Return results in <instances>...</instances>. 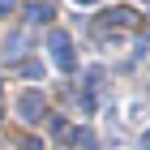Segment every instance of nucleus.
<instances>
[{"instance_id":"nucleus-1","label":"nucleus","mask_w":150,"mask_h":150,"mask_svg":"<svg viewBox=\"0 0 150 150\" xmlns=\"http://www.w3.org/2000/svg\"><path fill=\"white\" fill-rule=\"evenodd\" d=\"M47 52H52V64H56L60 73H73V69H77V56H73V39L64 35V30H52V35H47Z\"/></svg>"},{"instance_id":"nucleus-2","label":"nucleus","mask_w":150,"mask_h":150,"mask_svg":"<svg viewBox=\"0 0 150 150\" xmlns=\"http://www.w3.org/2000/svg\"><path fill=\"white\" fill-rule=\"evenodd\" d=\"M43 94H39V90H26L22 94V99H17V116H22V120H26V125H35V120H43Z\"/></svg>"},{"instance_id":"nucleus-3","label":"nucleus","mask_w":150,"mask_h":150,"mask_svg":"<svg viewBox=\"0 0 150 150\" xmlns=\"http://www.w3.org/2000/svg\"><path fill=\"white\" fill-rule=\"evenodd\" d=\"M103 26H112V30H133V26H137V13L125 9V4H120V9H107L103 13Z\"/></svg>"},{"instance_id":"nucleus-4","label":"nucleus","mask_w":150,"mask_h":150,"mask_svg":"<svg viewBox=\"0 0 150 150\" xmlns=\"http://www.w3.org/2000/svg\"><path fill=\"white\" fill-rule=\"evenodd\" d=\"M52 17H56V13H52V4H47V0H35V4H26V22H30V26H47Z\"/></svg>"},{"instance_id":"nucleus-5","label":"nucleus","mask_w":150,"mask_h":150,"mask_svg":"<svg viewBox=\"0 0 150 150\" xmlns=\"http://www.w3.org/2000/svg\"><path fill=\"white\" fill-rule=\"evenodd\" d=\"M69 142H73V150H99V142H94V133H90V129H73V133H69Z\"/></svg>"},{"instance_id":"nucleus-6","label":"nucleus","mask_w":150,"mask_h":150,"mask_svg":"<svg viewBox=\"0 0 150 150\" xmlns=\"http://www.w3.org/2000/svg\"><path fill=\"white\" fill-rule=\"evenodd\" d=\"M4 47H9V52H4L9 60H22V47H26V30H13V35H9V43H4Z\"/></svg>"},{"instance_id":"nucleus-7","label":"nucleus","mask_w":150,"mask_h":150,"mask_svg":"<svg viewBox=\"0 0 150 150\" xmlns=\"http://www.w3.org/2000/svg\"><path fill=\"white\" fill-rule=\"evenodd\" d=\"M22 77L39 81V77H43V64H39V60H22Z\"/></svg>"},{"instance_id":"nucleus-8","label":"nucleus","mask_w":150,"mask_h":150,"mask_svg":"<svg viewBox=\"0 0 150 150\" xmlns=\"http://www.w3.org/2000/svg\"><path fill=\"white\" fill-rule=\"evenodd\" d=\"M4 13H13V0H0V17H4Z\"/></svg>"},{"instance_id":"nucleus-9","label":"nucleus","mask_w":150,"mask_h":150,"mask_svg":"<svg viewBox=\"0 0 150 150\" xmlns=\"http://www.w3.org/2000/svg\"><path fill=\"white\" fill-rule=\"evenodd\" d=\"M142 150H150V133H146V137H142Z\"/></svg>"},{"instance_id":"nucleus-10","label":"nucleus","mask_w":150,"mask_h":150,"mask_svg":"<svg viewBox=\"0 0 150 150\" xmlns=\"http://www.w3.org/2000/svg\"><path fill=\"white\" fill-rule=\"evenodd\" d=\"M77 4H94V0H77Z\"/></svg>"}]
</instances>
